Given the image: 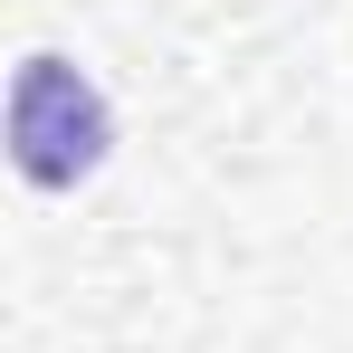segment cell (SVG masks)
Masks as SVG:
<instances>
[{
  "label": "cell",
  "mask_w": 353,
  "mask_h": 353,
  "mask_svg": "<svg viewBox=\"0 0 353 353\" xmlns=\"http://www.w3.org/2000/svg\"><path fill=\"white\" fill-rule=\"evenodd\" d=\"M105 143H115L105 96H96L67 58H29L19 67V86H10V153H19V172L39 181V191L86 181L105 163Z\"/></svg>",
  "instance_id": "6da1fadb"
}]
</instances>
